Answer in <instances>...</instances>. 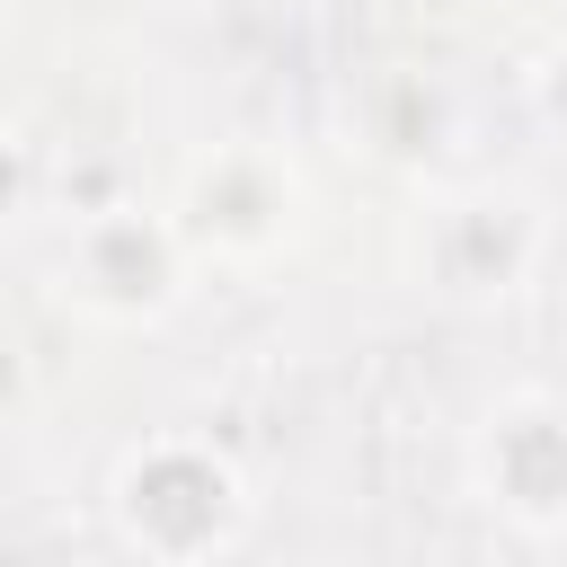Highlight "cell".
Masks as SVG:
<instances>
[{"label":"cell","mask_w":567,"mask_h":567,"mask_svg":"<svg viewBox=\"0 0 567 567\" xmlns=\"http://www.w3.org/2000/svg\"><path fill=\"white\" fill-rule=\"evenodd\" d=\"M80 284L106 292L115 310H151V301H168V239L142 213H106L80 230Z\"/></svg>","instance_id":"cell-1"},{"label":"cell","mask_w":567,"mask_h":567,"mask_svg":"<svg viewBox=\"0 0 567 567\" xmlns=\"http://www.w3.org/2000/svg\"><path fill=\"white\" fill-rule=\"evenodd\" d=\"M284 204H292V195L275 186V168H266V159H221V168L195 186V221H204V230H221V239H266Z\"/></svg>","instance_id":"cell-2"}]
</instances>
